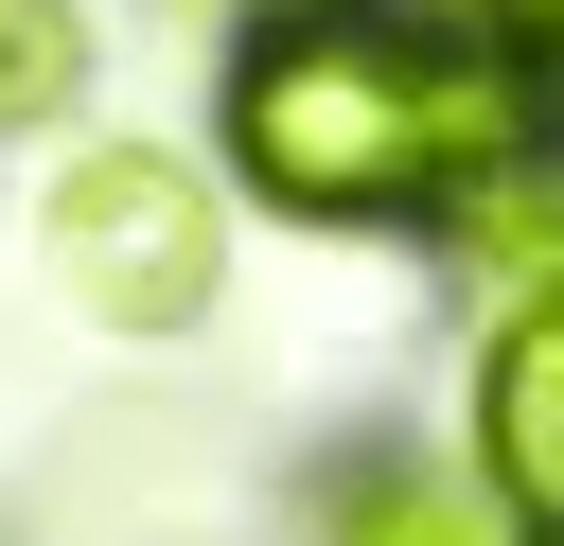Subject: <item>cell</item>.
Listing matches in <instances>:
<instances>
[{
    "instance_id": "ba28073f",
    "label": "cell",
    "mask_w": 564,
    "mask_h": 546,
    "mask_svg": "<svg viewBox=\"0 0 564 546\" xmlns=\"http://www.w3.org/2000/svg\"><path fill=\"white\" fill-rule=\"evenodd\" d=\"M264 18H282V0H264Z\"/></svg>"
},
{
    "instance_id": "277c9868",
    "label": "cell",
    "mask_w": 564,
    "mask_h": 546,
    "mask_svg": "<svg viewBox=\"0 0 564 546\" xmlns=\"http://www.w3.org/2000/svg\"><path fill=\"white\" fill-rule=\"evenodd\" d=\"M476 511H494V493L441 476V458H352V476L317 493V546H494Z\"/></svg>"
},
{
    "instance_id": "8992f818",
    "label": "cell",
    "mask_w": 564,
    "mask_h": 546,
    "mask_svg": "<svg viewBox=\"0 0 564 546\" xmlns=\"http://www.w3.org/2000/svg\"><path fill=\"white\" fill-rule=\"evenodd\" d=\"M441 18H458L476 53H511L529 88H564V0H441Z\"/></svg>"
},
{
    "instance_id": "3957f363",
    "label": "cell",
    "mask_w": 564,
    "mask_h": 546,
    "mask_svg": "<svg viewBox=\"0 0 564 546\" xmlns=\"http://www.w3.org/2000/svg\"><path fill=\"white\" fill-rule=\"evenodd\" d=\"M476 493L511 528H564V299H511L494 352H476Z\"/></svg>"
},
{
    "instance_id": "5b68a950",
    "label": "cell",
    "mask_w": 564,
    "mask_h": 546,
    "mask_svg": "<svg viewBox=\"0 0 564 546\" xmlns=\"http://www.w3.org/2000/svg\"><path fill=\"white\" fill-rule=\"evenodd\" d=\"M70 70H88L70 0H0V123H53V106H70Z\"/></svg>"
},
{
    "instance_id": "7a4b0ae2",
    "label": "cell",
    "mask_w": 564,
    "mask_h": 546,
    "mask_svg": "<svg viewBox=\"0 0 564 546\" xmlns=\"http://www.w3.org/2000/svg\"><path fill=\"white\" fill-rule=\"evenodd\" d=\"M35 264L88 335H194L229 247H212V176L176 141H70L35 194Z\"/></svg>"
},
{
    "instance_id": "6da1fadb",
    "label": "cell",
    "mask_w": 564,
    "mask_h": 546,
    "mask_svg": "<svg viewBox=\"0 0 564 546\" xmlns=\"http://www.w3.org/2000/svg\"><path fill=\"white\" fill-rule=\"evenodd\" d=\"M229 176L282 229H441L494 159L546 141V88L441 0H282L229 53Z\"/></svg>"
},
{
    "instance_id": "52a82bcc",
    "label": "cell",
    "mask_w": 564,
    "mask_h": 546,
    "mask_svg": "<svg viewBox=\"0 0 564 546\" xmlns=\"http://www.w3.org/2000/svg\"><path fill=\"white\" fill-rule=\"evenodd\" d=\"M511 546H564V528H511Z\"/></svg>"
}]
</instances>
